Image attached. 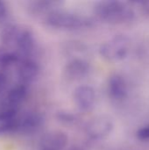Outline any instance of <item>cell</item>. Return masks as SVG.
<instances>
[{"instance_id":"cell-1","label":"cell","mask_w":149,"mask_h":150,"mask_svg":"<svg viewBox=\"0 0 149 150\" xmlns=\"http://www.w3.org/2000/svg\"><path fill=\"white\" fill-rule=\"evenodd\" d=\"M3 46L13 49L22 57H32L36 40L33 33L16 24L5 25L1 31Z\"/></svg>"},{"instance_id":"cell-2","label":"cell","mask_w":149,"mask_h":150,"mask_svg":"<svg viewBox=\"0 0 149 150\" xmlns=\"http://www.w3.org/2000/svg\"><path fill=\"white\" fill-rule=\"evenodd\" d=\"M94 12L99 20L111 25L128 24L136 17L131 4L119 0L99 1L94 6Z\"/></svg>"},{"instance_id":"cell-3","label":"cell","mask_w":149,"mask_h":150,"mask_svg":"<svg viewBox=\"0 0 149 150\" xmlns=\"http://www.w3.org/2000/svg\"><path fill=\"white\" fill-rule=\"evenodd\" d=\"M44 23L48 27L61 31H81L94 26V20L77 12L54 9L44 16Z\"/></svg>"},{"instance_id":"cell-4","label":"cell","mask_w":149,"mask_h":150,"mask_svg":"<svg viewBox=\"0 0 149 150\" xmlns=\"http://www.w3.org/2000/svg\"><path fill=\"white\" fill-rule=\"evenodd\" d=\"M131 50V40L125 34H116L105 41L99 48L100 55L108 62H119L127 57Z\"/></svg>"},{"instance_id":"cell-5","label":"cell","mask_w":149,"mask_h":150,"mask_svg":"<svg viewBox=\"0 0 149 150\" xmlns=\"http://www.w3.org/2000/svg\"><path fill=\"white\" fill-rule=\"evenodd\" d=\"M113 122L109 117L99 115L90 119L86 123L84 131L91 140L100 141L108 137L113 131Z\"/></svg>"},{"instance_id":"cell-6","label":"cell","mask_w":149,"mask_h":150,"mask_svg":"<svg viewBox=\"0 0 149 150\" xmlns=\"http://www.w3.org/2000/svg\"><path fill=\"white\" fill-rule=\"evenodd\" d=\"M43 115L36 111H28L19 113L15 134L30 135L38 132L44 125Z\"/></svg>"},{"instance_id":"cell-7","label":"cell","mask_w":149,"mask_h":150,"mask_svg":"<svg viewBox=\"0 0 149 150\" xmlns=\"http://www.w3.org/2000/svg\"><path fill=\"white\" fill-rule=\"evenodd\" d=\"M17 83L30 85L39 76L40 65L32 57H23L16 65Z\"/></svg>"},{"instance_id":"cell-8","label":"cell","mask_w":149,"mask_h":150,"mask_svg":"<svg viewBox=\"0 0 149 150\" xmlns=\"http://www.w3.org/2000/svg\"><path fill=\"white\" fill-rule=\"evenodd\" d=\"M73 100L80 111L83 112H90L96 106L97 92L90 85H80L74 91Z\"/></svg>"},{"instance_id":"cell-9","label":"cell","mask_w":149,"mask_h":150,"mask_svg":"<svg viewBox=\"0 0 149 150\" xmlns=\"http://www.w3.org/2000/svg\"><path fill=\"white\" fill-rule=\"evenodd\" d=\"M64 76L71 80L77 81L84 79L91 72L90 62L83 58H73L69 60L63 69Z\"/></svg>"},{"instance_id":"cell-10","label":"cell","mask_w":149,"mask_h":150,"mask_svg":"<svg viewBox=\"0 0 149 150\" xmlns=\"http://www.w3.org/2000/svg\"><path fill=\"white\" fill-rule=\"evenodd\" d=\"M107 91L109 97L117 102L123 101L128 96V84L126 78L119 74H112L107 83Z\"/></svg>"},{"instance_id":"cell-11","label":"cell","mask_w":149,"mask_h":150,"mask_svg":"<svg viewBox=\"0 0 149 150\" xmlns=\"http://www.w3.org/2000/svg\"><path fill=\"white\" fill-rule=\"evenodd\" d=\"M68 143V137L65 133L52 131L42 137L40 142V150H63Z\"/></svg>"},{"instance_id":"cell-12","label":"cell","mask_w":149,"mask_h":150,"mask_svg":"<svg viewBox=\"0 0 149 150\" xmlns=\"http://www.w3.org/2000/svg\"><path fill=\"white\" fill-rule=\"evenodd\" d=\"M19 111L0 109V136L16 132Z\"/></svg>"},{"instance_id":"cell-13","label":"cell","mask_w":149,"mask_h":150,"mask_svg":"<svg viewBox=\"0 0 149 150\" xmlns=\"http://www.w3.org/2000/svg\"><path fill=\"white\" fill-rule=\"evenodd\" d=\"M23 58L13 49L0 46V69L9 71L11 68L16 67L19 60Z\"/></svg>"},{"instance_id":"cell-14","label":"cell","mask_w":149,"mask_h":150,"mask_svg":"<svg viewBox=\"0 0 149 150\" xmlns=\"http://www.w3.org/2000/svg\"><path fill=\"white\" fill-rule=\"evenodd\" d=\"M54 4L55 2H52V1H36V2L30 3L29 10L32 13L43 14L45 16L50 11L54 9Z\"/></svg>"},{"instance_id":"cell-15","label":"cell","mask_w":149,"mask_h":150,"mask_svg":"<svg viewBox=\"0 0 149 150\" xmlns=\"http://www.w3.org/2000/svg\"><path fill=\"white\" fill-rule=\"evenodd\" d=\"M10 88V72L0 69V98Z\"/></svg>"},{"instance_id":"cell-16","label":"cell","mask_w":149,"mask_h":150,"mask_svg":"<svg viewBox=\"0 0 149 150\" xmlns=\"http://www.w3.org/2000/svg\"><path fill=\"white\" fill-rule=\"evenodd\" d=\"M136 137L141 142H149V125L141 127L136 132Z\"/></svg>"},{"instance_id":"cell-17","label":"cell","mask_w":149,"mask_h":150,"mask_svg":"<svg viewBox=\"0 0 149 150\" xmlns=\"http://www.w3.org/2000/svg\"><path fill=\"white\" fill-rule=\"evenodd\" d=\"M59 118L61 120L63 121L64 124H74L75 121L76 120V117L74 115H72L71 113H68L66 112H61L59 114Z\"/></svg>"},{"instance_id":"cell-18","label":"cell","mask_w":149,"mask_h":150,"mask_svg":"<svg viewBox=\"0 0 149 150\" xmlns=\"http://www.w3.org/2000/svg\"><path fill=\"white\" fill-rule=\"evenodd\" d=\"M137 4L140 5L141 13L146 17H149V1H142Z\"/></svg>"},{"instance_id":"cell-19","label":"cell","mask_w":149,"mask_h":150,"mask_svg":"<svg viewBox=\"0 0 149 150\" xmlns=\"http://www.w3.org/2000/svg\"><path fill=\"white\" fill-rule=\"evenodd\" d=\"M7 14V8L4 2L0 1V20L4 19Z\"/></svg>"},{"instance_id":"cell-20","label":"cell","mask_w":149,"mask_h":150,"mask_svg":"<svg viewBox=\"0 0 149 150\" xmlns=\"http://www.w3.org/2000/svg\"><path fill=\"white\" fill-rule=\"evenodd\" d=\"M70 150H82V149H70Z\"/></svg>"}]
</instances>
